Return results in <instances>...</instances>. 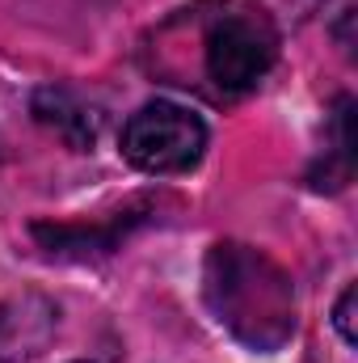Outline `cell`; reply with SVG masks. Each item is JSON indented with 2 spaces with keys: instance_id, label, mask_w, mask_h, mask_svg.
<instances>
[{
  "instance_id": "obj_1",
  "label": "cell",
  "mask_w": 358,
  "mask_h": 363,
  "mask_svg": "<svg viewBox=\"0 0 358 363\" xmlns=\"http://www.w3.org/2000/svg\"><path fill=\"white\" fill-rule=\"evenodd\" d=\"M202 296L215 321L249 351L270 355L287 347L295 334L291 274L253 245H241V241L211 245L202 267Z\"/></svg>"
},
{
  "instance_id": "obj_5",
  "label": "cell",
  "mask_w": 358,
  "mask_h": 363,
  "mask_svg": "<svg viewBox=\"0 0 358 363\" xmlns=\"http://www.w3.org/2000/svg\"><path fill=\"white\" fill-rule=\"evenodd\" d=\"M30 110H34V118H38L42 127H51V131H55L68 148H76V152L93 148V140H97V131H101V114H97L93 106H85L72 89H64V85L38 89L34 101H30Z\"/></svg>"
},
{
  "instance_id": "obj_4",
  "label": "cell",
  "mask_w": 358,
  "mask_h": 363,
  "mask_svg": "<svg viewBox=\"0 0 358 363\" xmlns=\"http://www.w3.org/2000/svg\"><path fill=\"white\" fill-rule=\"evenodd\" d=\"M55 304L38 291L13 296L0 304V363H21V359H38L51 338H55Z\"/></svg>"
},
{
  "instance_id": "obj_6",
  "label": "cell",
  "mask_w": 358,
  "mask_h": 363,
  "mask_svg": "<svg viewBox=\"0 0 358 363\" xmlns=\"http://www.w3.org/2000/svg\"><path fill=\"white\" fill-rule=\"evenodd\" d=\"M354 300H358V287L350 283V287L342 291L337 308H333V325H337V334H342V342H346V347H354V342H358V330H354Z\"/></svg>"
},
{
  "instance_id": "obj_2",
  "label": "cell",
  "mask_w": 358,
  "mask_h": 363,
  "mask_svg": "<svg viewBox=\"0 0 358 363\" xmlns=\"http://www.w3.org/2000/svg\"><path fill=\"white\" fill-rule=\"evenodd\" d=\"M278 60V30L270 13L253 0H224L202 17V77L219 97L258 89Z\"/></svg>"
},
{
  "instance_id": "obj_3",
  "label": "cell",
  "mask_w": 358,
  "mask_h": 363,
  "mask_svg": "<svg viewBox=\"0 0 358 363\" xmlns=\"http://www.w3.org/2000/svg\"><path fill=\"white\" fill-rule=\"evenodd\" d=\"M207 152V123L178 101H148L122 127V157L139 174H185Z\"/></svg>"
}]
</instances>
